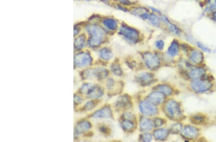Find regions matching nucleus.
I'll return each mask as SVG.
<instances>
[{
    "mask_svg": "<svg viewBox=\"0 0 216 142\" xmlns=\"http://www.w3.org/2000/svg\"><path fill=\"white\" fill-rule=\"evenodd\" d=\"M117 31L120 35L131 43H137L139 39V30L126 23H120Z\"/></svg>",
    "mask_w": 216,
    "mask_h": 142,
    "instance_id": "1",
    "label": "nucleus"
},
{
    "mask_svg": "<svg viewBox=\"0 0 216 142\" xmlns=\"http://www.w3.org/2000/svg\"><path fill=\"white\" fill-rule=\"evenodd\" d=\"M86 30L90 35L88 41L89 45L92 47H97L100 45L105 35L102 28L95 25H88Z\"/></svg>",
    "mask_w": 216,
    "mask_h": 142,
    "instance_id": "2",
    "label": "nucleus"
},
{
    "mask_svg": "<svg viewBox=\"0 0 216 142\" xmlns=\"http://www.w3.org/2000/svg\"><path fill=\"white\" fill-rule=\"evenodd\" d=\"M166 111L169 115L172 118H178L181 115V109L178 104L172 100L167 103Z\"/></svg>",
    "mask_w": 216,
    "mask_h": 142,
    "instance_id": "3",
    "label": "nucleus"
},
{
    "mask_svg": "<svg viewBox=\"0 0 216 142\" xmlns=\"http://www.w3.org/2000/svg\"><path fill=\"white\" fill-rule=\"evenodd\" d=\"M191 87L196 92H203L208 91L212 86L211 83L207 81L195 80L191 82Z\"/></svg>",
    "mask_w": 216,
    "mask_h": 142,
    "instance_id": "4",
    "label": "nucleus"
},
{
    "mask_svg": "<svg viewBox=\"0 0 216 142\" xmlns=\"http://www.w3.org/2000/svg\"><path fill=\"white\" fill-rule=\"evenodd\" d=\"M140 109L142 113L146 115H154L157 112V109L155 105L147 101H144L140 103Z\"/></svg>",
    "mask_w": 216,
    "mask_h": 142,
    "instance_id": "5",
    "label": "nucleus"
},
{
    "mask_svg": "<svg viewBox=\"0 0 216 142\" xmlns=\"http://www.w3.org/2000/svg\"><path fill=\"white\" fill-rule=\"evenodd\" d=\"M102 23L106 28L111 31H117L120 25L118 19L113 17L105 18Z\"/></svg>",
    "mask_w": 216,
    "mask_h": 142,
    "instance_id": "6",
    "label": "nucleus"
},
{
    "mask_svg": "<svg viewBox=\"0 0 216 142\" xmlns=\"http://www.w3.org/2000/svg\"><path fill=\"white\" fill-rule=\"evenodd\" d=\"M144 61L148 68L151 69L155 68L159 65V60L158 57L155 55L151 53H145L143 55Z\"/></svg>",
    "mask_w": 216,
    "mask_h": 142,
    "instance_id": "7",
    "label": "nucleus"
},
{
    "mask_svg": "<svg viewBox=\"0 0 216 142\" xmlns=\"http://www.w3.org/2000/svg\"><path fill=\"white\" fill-rule=\"evenodd\" d=\"M91 61V58L89 55L86 53H80L75 57V62L77 66L80 67L86 66Z\"/></svg>",
    "mask_w": 216,
    "mask_h": 142,
    "instance_id": "8",
    "label": "nucleus"
},
{
    "mask_svg": "<svg viewBox=\"0 0 216 142\" xmlns=\"http://www.w3.org/2000/svg\"><path fill=\"white\" fill-rule=\"evenodd\" d=\"M182 135L186 138L193 139L197 137L198 132L195 127L189 126L185 127L182 132Z\"/></svg>",
    "mask_w": 216,
    "mask_h": 142,
    "instance_id": "9",
    "label": "nucleus"
},
{
    "mask_svg": "<svg viewBox=\"0 0 216 142\" xmlns=\"http://www.w3.org/2000/svg\"><path fill=\"white\" fill-rule=\"evenodd\" d=\"M190 58L194 63L198 64L201 63L203 59V55L199 50H193L190 54Z\"/></svg>",
    "mask_w": 216,
    "mask_h": 142,
    "instance_id": "10",
    "label": "nucleus"
},
{
    "mask_svg": "<svg viewBox=\"0 0 216 142\" xmlns=\"http://www.w3.org/2000/svg\"><path fill=\"white\" fill-rule=\"evenodd\" d=\"M164 97L162 93L155 92L151 93L149 96V99L151 102L156 104H160L163 101Z\"/></svg>",
    "mask_w": 216,
    "mask_h": 142,
    "instance_id": "11",
    "label": "nucleus"
},
{
    "mask_svg": "<svg viewBox=\"0 0 216 142\" xmlns=\"http://www.w3.org/2000/svg\"><path fill=\"white\" fill-rule=\"evenodd\" d=\"M150 24L155 27H159L161 26V20L160 16L157 14L150 12V18L148 21Z\"/></svg>",
    "mask_w": 216,
    "mask_h": 142,
    "instance_id": "12",
    "label": "nucleus"
},
{
    "mask_svg": "<svg viewBox=\"0 0 216 142\" xmlns=\"http://www.w3.org/2000/svg\"><path fill=\"white\" fill-rule=\"evenodd\" d=\"M140 126L143 131H150L153 127V123L150 119L142 118L140 121Z\"/></svg>",
    "mask_w": 216,
    "mask_h": 142,
    "instance_id": "13",
    "label": "nucleus"
},
{
    "mask_svg": "<svg viewBox=\"0 0 216 142\" xmlns=\"http://www.w3.org/2000/svg\"><path fill=\"white\" fill-rule=\"evenodd\" d=\"M94 116L97 118H110L111 116V110L108 108H105L102 109L101 111L96 112L94 115Z\"/></svg>",
    "mask_w": 216,
    "mask_h": 142,
    "instance_id": "14",
    "label": "nucleus"
},
{
    "mask_svg": "<svg viewBox=\"0 0 216 142\" xmlns=\"http://www.w3.org/2000/svg\"><path fill=\"white\" fill-rule=\"evenodd\" d=\"M205 73V71L203 68H197L193 69L189 73V76L193 79H196L202 77Z\"/></svg>",
    "mask_w": 216,
    "mask_h": 142,
    "instance_id": "15",
    "label": "nucleus"
},
{
    "mask_svg": "<svg viewBox=\"0 0 216 142\" xmlns=\"http://www.w3.org/2000/svg\"><path fill=\"white\" fill-rule=\"evenodd\" d=\"M168 130L166 129L158 130L154 133V136L157 139L162 140L167 138L168 136Z\"/></svg>",
    "mask_w": 216,
    "mask_h": 142,
    "instance_id": "16",
    "label": "nucleus"
},
{
    "mask_svg": "<svg viewBox=\"0 0 216 142\" xmlns=\"http://www.w3.org/2000/svg\"><path fill=\"white\" fill-rule=\"evenodd\" d=\"M99 54L101 58L104 60H109L113 57L112 51L107 48H104L101 50Z\"/></svg>",
    "mask_w": 216,
    "mask_h": 142,
    "instance_id": "17",
    "label": "nucleus"
},
{
    "mask_svg": "<svg viewBox=\"0 0 216 142\" xmlns=\"http://www.w3.org/2000/svg\"><path fill=\"white\" fill-rule=\"evenodd\" d=\"M178 45L176 42H173L169 48L168 50L169 54L171 56H175L178 54Z\"/></svg>",
    "mask_w": 216,
    "mask_h": 142,
    "instance_id": "18",
    "label": "nucleus"
},
{
    "mask_svg": "<svg viewBox=\"0 0 216 142\" xmlns=\"http://www.w3.org/2000/svg\"><path fill=\"white\" fill-rule=\"evenodd\" d=\"M205 117L202 115H196L193 116L191 119L192 123L196 125H201L205 122Z\"/></svg>",
    "mask_w": 216,
    "mask_h": 142,
    "instance_id": "19",
    "label": "nucleus"
},
{
    "mask_svg": "<svg viewBox=\"0 0 216 142\" xmlns=\"http://www.w3.org/2000/svg\"><path fill=\"white\" fill-rule=\"evenodd\" d=\"M85 42V35H81L78 37L75 40L74 45L77 48H81L84 45Z\"/></svg>",
    "mask_w": 216,
    "mask_h": 142,
    "instance_id": "20",
    "label": "nucleus"
},
{
    "mask_svg": "<svg viewBox=\"0 0 216 142\" xmlns=\"http://www.w3.org/2000/svg\"><path fill=\"white\" fill-rule=\"evenodd\" d=\"M152 76L150 73L144 72L139 75V79L143 82H148L152 79Z\"/></svg>",
    "mask_w": 216,
    "mask_h": 142,
    "instance_id": "21",
    "label": "nucleus"
},
{
    "mask_svg": "<svg viewBox=\"0 0 216 142\" xmlns=\"http://www.w3.org/2000/svg\"><path fill=\"white\" fill-rule=\"evenodd\" d=\"M168 26L169 30L175 35H181V31L176 25L172 23H170L167 25Z\"/></svg>",
    "mask_w": 216,
    "mask_h": 142,
    "instance_id": "22",
    "label": "nucleus"
},
{
    "mask_svg": "<svg viewBox=\"0 0 216 142\" xmlns=\"http://www.w3.org/2000/svg\"><path fill=\"white\" fill-rule=\"evenodd\" d=\"M90 128V125L88 122H83L77 126V133H81L87 131Z\"/></svg>",
    "mask_w": 216,
    "mask_h": 142,
    "instance_id": "23",
    "label": "nucleus"
},
{
    "mask_svg": "<svg viewBox=\"0 0 216 142\" xmlns=\"http://www.w3.org/2000/svg\"><path fill=\"white\" fill-rule=\"evenodd\" d=\"M158 89L159 91L162 92L165 95H171L172 92L171 89L170 87L166 85H161L158 87Z\"/></svg>",
    "mask_w": 216,
    "mask_h": 142,
    "instance_id": "24",
    "label": "nucleus"
},
{
    "mask_svg": "<svg viewBox=\"0 0 216 142\" xmlns=\"http://www.w3.org/2000/svg\"><path fill=\"white\" fill-rule=\"evenodd\" d=\"M207 10L209 11H216V0H209L207 5Z\"/></svg>",
    "mask_w": 216,
    "mask_h": 142,
    "instance_id": "25",
    "label": "nucleus"
},
{
    "mask_svg": "<svg viewBox=\"0 0 216 142\" xmlns=\"http://www.w3.org/2000/svg\"><path fill=\"white\" fill-rule=\"evenodd\" d=\"M155 45L156 48L160 50H162L164 49L165 47L164 42L162 40H158L156 41L155 43Z\"/></svg>",
    "mask_w": 216,
    "mask_h": 142,
    "instance_id": "26",
    "label": "nucleus"
},
{
    "mask_svg": "<svg viewBox=\"0 0 216 142\" xmlns=\"http://www.w3.org/2000/svg\"><path fill=\"white\" fill-rule=\"evenodd\" d=\"M182 129V125L179 123H177L172 126L171 129V131L172 133H177L181 131Z\"/></svg>",
    "mask_w": 216,
    "mask_h": 142,
    "instance_id": "27",
    "label": "nucleus"
},
{
    "mask_svg": "<svg viewBox=\"0 0 216 142\" xmlns=\"http://www.w3.org/2000/svg\"><path fill=\"white\" fill-rule=\"evenodd\" d=\"M116 1L127 7H129L130 6H131L133 4L132 1H131L130 0H116Z\"/></svg>",
    "mask_w": 216,
    "mask_h": 142,
    "instance_id": "28",
    "label": "nucleus"
},
{
    "mask_svg": "<svg viewBox=\"0 0 216 142\" xmlns=\"http://www.w3.org/2000/svg\"><path fill=\"white\" fill-rule=\"evenodd\" d=\"M123 127L126 130L131 129L134 127L133 123H132L130 121H127V120L123 121Z\"/></svg>",
    "mask_w": 216,
    "mask_h": 142,
    "instance_id": "29",
    "label": "nucleus"
},
{
    "mask_svg": "<svg viewBox=\"0 0 216 142\" xmlns=\"http://www.w3.org/2000/svg\"><path fill=\"white\" fill-rule=\"evenodd\" d=\"M112 71H113L114 73L117 75H121V73H122L120 68L117 65H115L112 66Z\"/></svg>",
    "mask_w": 216,
    "mask_h": 142,
    "instance_id": "30",
    "label": "nucleus"
},
{
    "mask_svg": "<svg viewBox=\"0 0 216 142\" xmlns=\"http://www.w3.org/2000/svg\"><path fill=\"white\" fill-rule=\"evenodd\" d=\"M152 139L151 136L148 133H145L142 136V140L144 142H150Z\"/></svg>",
    "mask_w": 216,
    "mask_h": 142,
    "instance_id": "31",
    "label": "nucleus"
},
{
    "mask_svg": "<svg viewBox=\"0 0 216 142\" xmlns=\"http://www.w3.org/2000/svg\"><path fill=\"white\" fill-rule=\"evenodd\" d=\"M148 9H150V11L152 13H155L156 14H158L159 15L161 14V12L159 9H157V8L151 6H149L148 7Z\"/></svg>",
    "mask_w": 216,
    "mask_h": 142,
    "instance_id": "32",
    "label": "nucleus"
},
{
    "mask_svg": "<svg viewBox=\"0 0 216 142\" xmlns=\"http://www.w3.org/2000/svg\"><path fill=\"white\" fill-rule=\"evenodd\" d=\"M197 45H198V47H199V48H200L202 50H203L205 51L206 52H210V50L209 49V48H206V47H205V46H204V45H202L200 44V43H197Z\"/></svg>",
    "mask_w": 216,
    "mask_h": 142,
    "instance_id": "33",
    "label": "nucleus"
},
{
    "mask_svg": "<svg viewBox=\"0 0 216 142\" xmlns=\"http://www.w3.org/2000/svg\"><path fill=\"white\" fill-rule=\"evenodd\" d=\"M162 124V120L160 119H157L155 120V125H156V127L160 126Z\"/></svg>",
    "mask_w": 216,
    "mask_h": 142,
    "instance_id": "34",
    "label": "nucleus"
},
{
    "mask_svg": "<svg viewBox=\"0 0 216 142\" xmlns=\"http://www.w3.org/2000/svg\"><path fill=\"white\" fill-rule=\"evenodd\" d=\"M79 29H78V28L74 27V35H77V34L79 33Z\"/></svg>",
    "mask_w": 216,
    "mask_h": 142,
    "instance_id": "35",
    "label": "nucleus"
},
{
    "mask_svg": "<svg viewBox=\"0 0 216 142\" xmlns=\"http://www.w3.org/2000/svg\"><path fill=\"white\" fill-rule=\"evenodd\" d=\"M102 1H116V0H102Z\"/></svg>",
    "mask_w": 216,
    "mask_h": 142,
    "instance_id": "36",
    "label": "nucleus"
},
{
    "mask_svg": "<svg viewBox=\"0 0 216 142\" xmlns=\"http://www.w3.org/2000/svg\"><path fill=\"white\" fill-rule=\"evenodd\" d=\"M214 18H215V20H216V12L215 14H214Z\"/></svg>",
    "mask_w": 216,
    "mask_h": 142,
    "instance_id": "37",
    "label": "nucleus"
},
{
    "mask_svg": "<svg viewBox=\"0 0 216 142\" xmlns=\"http://www.w3.org/2000/svg\"><path fill=\"white\" fill-rule=\"evenodd\" d=\"M86 1H90V0H86Z\"/></svg>",
    "mask_w": 216,
    "mask_h": 142,
    "instance_id": "38",
    "label": "nucleus"
}]
</instances>
